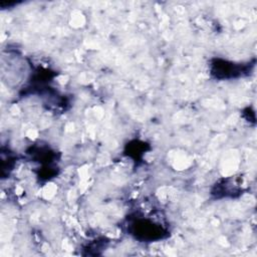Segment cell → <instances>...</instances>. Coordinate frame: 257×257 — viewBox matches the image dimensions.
Masks as SVG:
<instances>
[{"label":"cell","instance_id":"obj_1","mask_svg":"<svg viewBox=\"0 0 257 257\" xmlns=\"http://www.w3.org/2000/svg\"><path fill=\"white\" fill-rule=\"evenodd\" d=\"M125 226L128 234L142 242H155L169 235V230L165 225L144 215L135 214L128 217Z\"/></svg>","mask_w":257,"mask_h":257},{"label":"cell","instance_id":"obj_2","mask_svg":"<svg viewBox=\"0 0 257 257\" xmlns=\"http://www.w3.org/2000/svg\"><path fill=\"white\" fill-rule=\"evenodd\" d=\"M211 73L218 79H230L247 74L250 71L248 64H236L220 58L214 59L211 63Z\"/></svg>","mask_w":257,"mask_h":257}]
</instances>
